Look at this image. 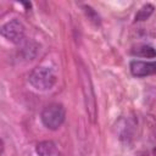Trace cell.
Here are the masks:
<instances>
[{
  "label": "cell",
  "instance_id": "1",
  "mask_svg": "<svg viewBox=\"0 0 156 156\" xmlns=\"http://www.w3.org/2000/svg\"><path fill=\"white\" fill-rule=\"evenodd\" d=\"M78 71H79V77H80V84H82V91H83V96H84L85 110H87L90 122L95 123L96 117H98V107H96V98H95V91H94L93 82L90 78V73H89V69L87 68V66L82 61H79Z\"/></svg>",
  "mask_w": 156,
  "mask_h": 156
},
{
  "label": "cell",
  "instance_id": "5",
  "mask_svg": "<svg viewBox=\"0 0 156 156\" xmlns=\"http://www.w3.org/2000/svg\"><path fill=\"white\" fill-rule=\"evenodd\" d=\"M130 72L135 77H147L156 74V61H132L129 65Z\"/></svg>",
  "mask_w": 156,
  "mask_h": 156
},
{
  "label": "cell",
  "instance_id": "8",
  "mask_svg": "<svg viewBox=\"0 0 156 156\" xmlns=\"http://www.w3.org/2000/svg\"><path fill=\"white\" fill-rule=\"evenodd\" d=\"M154 10H155V6L152 4H145L143 5L138 12L135 13V21L136 22H141V21H146L152 13H154Z\"/></svg>",
  "mask_w": 156,
  "mask_h": 156
},
{
  "label": "cell",
  "instance_id": "7",
  "mask_svg": "<svg viewBox=\"0 0 156 156\" xmlns=\"http://www.w3.org/2000/svg\"><path fill=\"white\" fill-rule=\"evenodd\" d=\"M133 55H136L139 57H146V58H154L156 57V49H154L151 45L147 44H141L138 45L132 50Z\"/></svg>",
  "mask_w": 156,
  "mask_h": 156
},
{
  "label": "cell",
  "instance_id": "11",
  "mask_svg": "<svg viewBox=\"0 0 156 156\" xmlns=\"http://www.w3.org/2000/svg\"><path fill=\"white\" fill-rule=\"evenodd\" d=\"M154 156H156V149H154Z\"/></svg>",
  "mask_w": 156,
  "mask_h": 156
},
{
  "label": "cell",
  "instance_id": "10",
  "mask_svg": "<svg viewBox=\"0 0 156 156\" xmlns=\"http://www.w3.org/2000/svg\"><path fill=\"white\" fill-rule=\"evenodd\" d=\"M82 9H83V11H84V13L87 15V17L95 24V26H99L100 24V16L98 15V12L91 7V6H89V5H83L82 6Z\"/></svg>",
  "mask_w": 156,
  "mask_h": 156
},
{
  "label": "cell",
  "instance_id": "9",
  "mask_svg": "<svg viewBox=\"0 0 156 156\" xmlns=\"http://www.w3.org/2000/svg\"><path fill=\"white\" fill-rule=\"evenodd\" d=\"M21 51L26 60H33L38 54V45L33 41H26L23 44Z\"/></svg>",
  "mask_w": 156,
  "mask_h": 156
},
{
  "label": "cell",
  "instance_id": "3",
  "mask_svg": "<svg viewBox=\"0 0 156 156\" xmlns=\"http://www.w3.org/2000/svg\"><path fill=\"white\" fill-rule=\"evenodd\" d=\"M41 123L50 130H57L66 119V110L61 104H50L40 113Z\"/></svg>",
  "mask_w": 156,
  "mask_h": 156
},
{
  "label": "cell",
  "instance_id": "4",
  "mask_svg": "<svg viewBox=\"0 0 156 156\" xmlns=\"http://www.w3.org/2000/svg\"><path fill=\"white\" fill-rule=\"evenodd\" d=\"M0 32L5 39H7L9 41H11L13 44L23 43L24 35H26V28H24L23 23L16 18L2 24Z\"/></svg>",
  "mask_w": 156,
  "mask_h": 156
},
{
  "label": "cell",
  "instance_id": "2",
  "mask_svg": "<svg viewBox=\"0 0 156 156\" xmlns=\"http://www.w3.org/2000/svg\"><path fill=\"white\" fill-rule=\"evenodd\" d=\"M57 77L55 72L46 66H38L35 67L28 77L29 84L35 89L40 91L50 90L55 84H56Z\"/></svg>",
  "mask_w": 156,
  "mask_h": 156
},
{
  "label": "cell",
  "instance_id": "6",
  "mask_svg": "<svg viewBox=\"0 0 156 156\" xmlns=\"http://www.w3.org/2000/svg\"><path fill=\"white\" fill-rule=\"evenodd\" d=\"M35 152L38 156H61V152L57 145L52 140L40 141L35 146Z\"/></svg>",
  "mask_w": 156,
  "mask_h": 156
}]
</instances>
